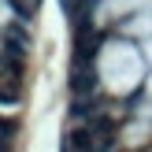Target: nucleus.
I'll use <instances>...</instances> for the list:
<instances>
[{"instance_id": "nucleus-1", "label": "nucleus", "mask_w": 152, "mask_h": 152, "mask_svg": "<svg viewBox=\"0 0 152 152\" xmlns=\"http://www.w3.org/2000/svg\"><path fill=\"white\" fill-rule=\"evenodd\" d=\"M96 45H100V37H96V34H78V45H74V63L89 67V59L96 56Z\"/></svg>"}, {"instance_id": "nucleus-2", "label": "nucleus", "mask_w": 152, "mask_h": 152, "mask_svg": "<svg viewBox=\"0 0 152 152\" xmlns=\"http://www.w3.org/2000/svg\"><path fill=\"white\" fill-rule=\"evenodd\" d=\"M93 86H96V74H93V67H82V63H74V74H71V89H74V93H89Z\"/></svg>"}, {"instance_id": "nucleus-3", "label": "nucleus", "mask_w": 152, "mask_h": 152, "mask_svg": "<svg viewBox=\"0 0 152 152\" xmlns=\"http://www.w3.org/2000/svg\"><path fill=\"white\" fill-rule=\"evenodd\" d=\"M26 7H30V11H34V7H37V0H26Z\"/></svg>"}]
</instances>
